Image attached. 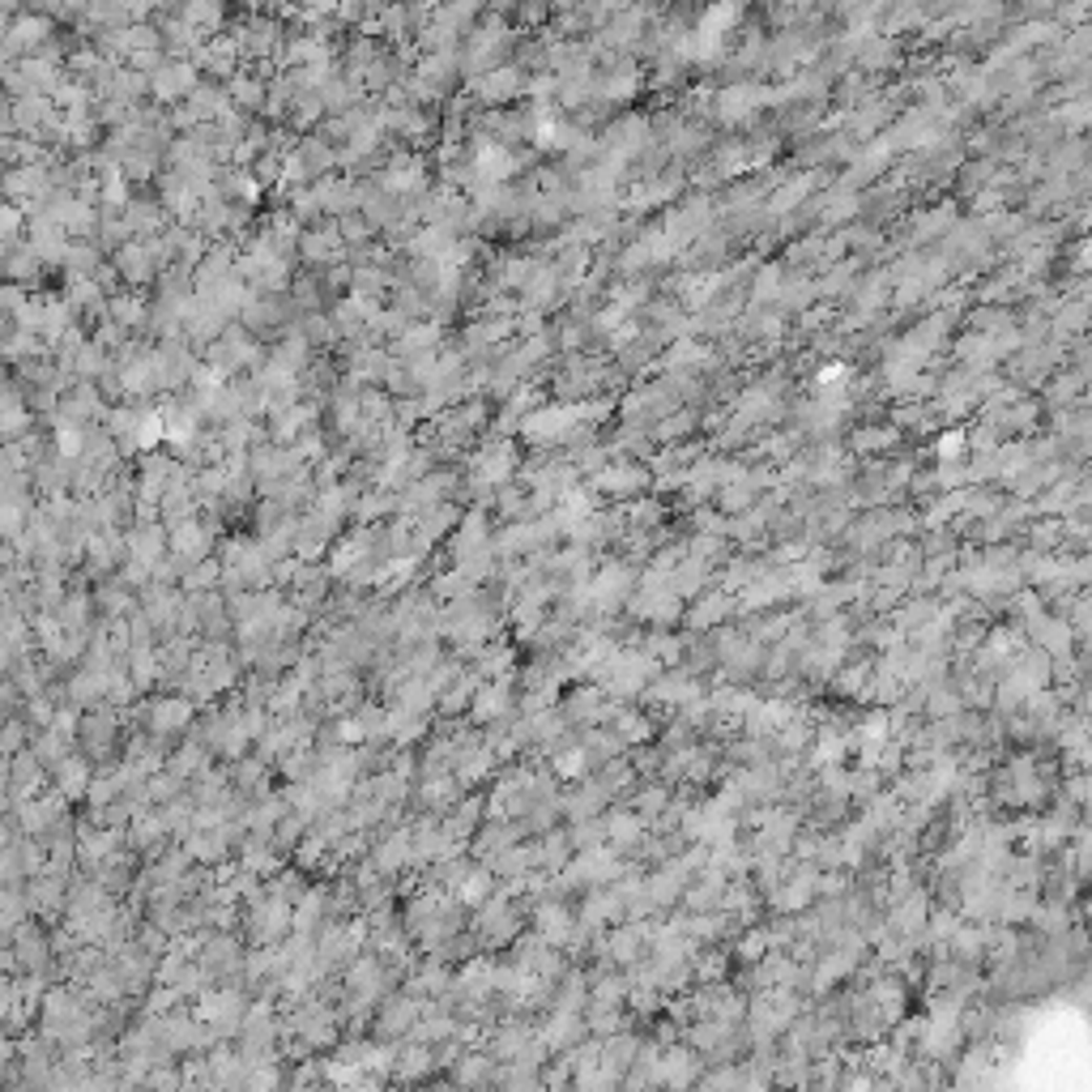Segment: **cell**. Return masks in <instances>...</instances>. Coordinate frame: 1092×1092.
<instances>
[{"instance_id": "ac0fdd59", "label": "cell", "mask_w": 1092, "mask_h": 1092, "mask_svg": "<svg viewBox=\"0 0 1092 1092\" xmlns=\"http://www.w3.org/2000/svg\"><path fill=\"white\" fill-rule=\"evenodd\" d=\"M235 99L243 107H256V103H261V86H256L252 78H243V82H235Z\"/></svg>"}, {"instance_id": "7a4b0ae2", "label": "cell", "mask_w": 1092, "mask_h": 1092, "mask_svg": "<svg viewBox=\"0 0 1092 1092\" xmlns=\"http://www.w3.org/2000/svg\"><path fill=\"white\" fill-rule=\"evenodd\" d=\"M69 243H73V239L64 235L51 218H43V214L30 218V227H26V248L39 256L43 265H60V261H64V252H69Z\"/></svg>"}, {"instance_id": "5b68a950", "label": "cell", "mask_w": 1092, "mask_h": 1092, "mask_svg": "<svg viewBox=\"0 0 1092 1092\" xmlns=\"http://www.w3.org/2000/svg\"><path fill=\"white\" fill-rule=\"evenodd\" d=\"M210 551V530L201 526V521H179V526H171V559L175 563H197L201 555Z\"/></svg>"}, {"instance_id": "7c38bea8", "label": "cell", "mask_w": 1092, "mask_h": 1092, "mask_svg": "<svg viewBox=\"0 0 1092 1092\" xmlns=\"http://www.w3.org/2000/svg\"><path fill=\"white\" fill-rule=\"evenodd\" d=\"M303 256H307V261H338V256H342V235L338 231L303 235Z\"/></svg>"}, {"instance_id": "52a82bcc", "label": "cell", "mask_w": 1092, "mask_h": 1092, "mask_svg": "<svg viewBox=\"0 0 1092 1092\" xmlns=\"http://www.w3.org/2000/svg\"><path fill=\"white\" fill-rule=\"evenodd\" d=\"M150 86H154V94H158V99H179V94H192V90H197V69H192V64H184V60H175V64H163L158 73H150Z\"/></svg>"}, {"instance_id": "30bf717a", "label": "cell", "mask_w": 1092, "mask_h": 1092, "mask_svg": "<svg viewBox=\"0 0 1092 1092\" xmlns=\"http://www.w3.org/2000/svg\"><path fill=\"white\" fill-rule=\"evenodd\" d=\"M39 777H43V764L35 759V751H18V755H14V768H9V786H14L18 802H26V798L35 794Z\"/></svg>"}, {"instance_id": "8fae6325", "label": "cell", "mask_w": 1092, "mask_h": 1092, "mask_svg": "<svg viewBox=\"0 0 1092 1092\" xmlns=\"http://www.w3.org/2000/svg\"><path fill=\"white\" fill-rule=\"evenodd\" d=\"M39 270H43V261H39V256L26 248V239H22V243L9 252V261L0 265V274H5L14 286H30V282L39 278Z\"/></svg>"}, {"instance_id": "3957f363", "label": "cell", "mask_w": 1092, "mask_h": 1092, "mask_svg": "<svg viewBox=\"0 0 1092 1092\" xmlns=\"http://www.w3.org/2000/svg\"><path fill=\"white\" fill-rule=\"evenodd\" d=\"M30 423H35V414H30L22 389L18 384H0V444L22 440L30 431Z\"/></svg>"}, {"instance_id": "2e32d148", "label": "cell", "mask_w": 1092, "mask_h": 1092, "mask_svg": "<svg viewBox=\"0 0 1092 1092\" xmlns=\"http://www.w3.org/2000/svg\"><path fill=\"white\" fill-rule=\"evenodd\" d=\"M22 243V214L14 206H0V248H18Z\"/></svg>"}, {"instance_id": "5bb4252c", "label": "cell", "mask_w": 1092, "mask_h": 1092, "mask_svg": "<svg viewBox=\"0 0 1092 1092\" xmlns=\"http://www.w3.org/2000/svg\"><path fill=\"white\" fill-rule=\"evenodd\" d=\"M107 316L115 320V325L128 334L133 325H142L146 320V307H142V299H111V307H107Z\"/></svg>"}, {"instance_id": "277c9868", "label": "cell", "mask_w": 1092, "mask_h": 1092, "mask_svg": "<svg viewBox=\"0 0 1092 1092\" xmlns=\"http://www.w3.org/2000/svg\"><path fill=\"white\" fill-rule=\"evenodd\" d=\"M154 270H158V256H154L150 239H128V243H120V252H115V274H124L128 282H150Z\"/></svg>"}, {"instance_id": "6da1fadb", "label": "cell", "mask_w": 1092, "mask_h": 1092, "mask_svg": "<svg viewBox=\"0 0 1092 1092\" xmlns=\"http://www.w3.org/2000/svg\"><path fill=\"white\" fill-rule=\"evenodd\" d=\"M56 39V26L47 14H18L9 22V35H5V47H0V60L5 64H18L26 56H39L47 43Z\"/></svg>"}, {"instance_id": "9c48e42d", "label": "cell", "mask_w": 1092, "mask_h": 1092, "mask_svg": "<svg viewBox=\"0 0 1092 1092\" xmlns=\"http://www.w3.org/2000/svg\"><path fill=\"white\" fill-rule=\"evenodd\" d=\"M60 270L69 274V278H94V274L103 270V252H99V243H90V239L69 243V252H64Z\"/></svg>"}, {"instance_id": "4fadbf2b", "label": "cell", "mask_w": 1092, "mask_h": 1092, "mask_svg": "<svg viewBox=\"0 0 1092 1092\" xmlns=\"http://www.w3.org/2000/svg\"><path fill=\"white\" fill-rule=\"evenodd\" d=\"M56 781H60V798H73V794H82L86 786H90V777H86V764L82 759H64L60 768H56Z\"/></svg>"}, {"instance_id": "d6986e66", "label": "cell", "mask_w": 1092, "mask_h": 1092, "mask_svg": "<svg viewBox=\"0 0 1092 1092\" xmlns=\"http://www.w3.org/2000/svg\"><path fill=\"white\" fill-rule=\"evenodd\" d=\"M5 133H14V103L0 94V137H5Z\"/></svg>"}, {"instance_id": "8992f818", "label": "cell", "mask_w": 1092, "mask_h": 1092, "mask_svg": "<svg viewBox=\"0 0 1092 1092\" xmlns=\"http://www.w3.org/2000/svg\"><path fill=\"white\" fill-rule=\"evenodd\" d=\"M423 179H427V171H423V158L419 154H398L393 163H389V171H384V192H393V197H406V192H414V188H423Z\"/></svg>"}, {"instance_id": "9a60e30c", "label": "cell", "mask_w": 1092, "mask_h": 1092, "mask_svg": "<svg viewBox=\"0 0 1092 1092\" xmlns=\"http://www.w3.org/2000/svg\"><path fill=\"white\" fill-rule=\"evenodd\" d=\"M188 722V704L184 700H163V704H154V730H179Z\"/></svg>"}, {"instance_id": "e0dca14e", "label": "cell", "mask_w": 1092, "mask_h": 1092, "mask_svg": "<svg viewBox=\"0 0 1092 1092\" xmlns=\"http://www.w3.org/2000/svg\"><path fill=\"white\" fill-rule=\"evenodd\" d=\"M30 295H26V286H14V282H0V316H18V307L26 303Z\"/></svg>"}, {"instance_id": "ba28073f", "label": "cell", "mask_w": 1092, "mask_h": 1092, "mask_svg": "<svg viewBox=\"0 0 1092 1092\" xmlns=\"http://www.w3.org/2000/svg\"><path fill=\"white\" fill-rule=\"evenodd\" d=\"M256 342H248L243 334H227L222 342H214V350H210V359H214V371H239V367H248V363H256Z\"/></svg>"}]
</instances>
